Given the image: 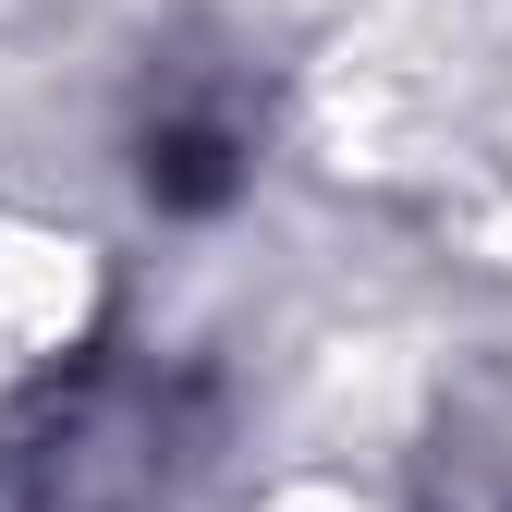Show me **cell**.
<instances>
[{"label": "cell", "instance_id": "obj_1", "mask_svg": "<svg viewBox=\"0 0 512 512\" xmlns=\"http://www.w3.org/2000/svg\"><path fill=\"white\" fill-rule=\"evenodd\" d=\"M232 183H244V171H232V135H220V122H171V135H147V196H159V208L208 220Z\"/></svg>", "mask_w": 512, "mask_h": 512}]
</instances>
